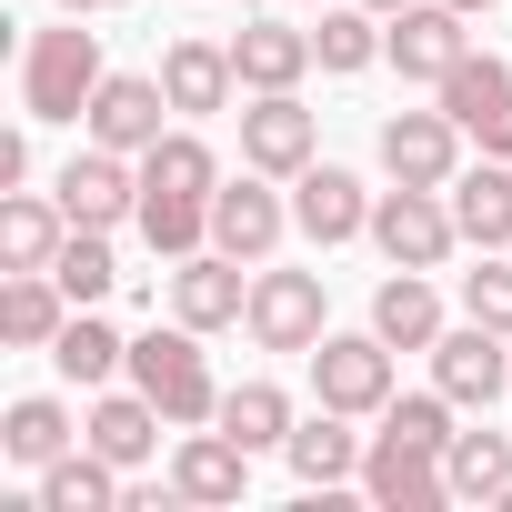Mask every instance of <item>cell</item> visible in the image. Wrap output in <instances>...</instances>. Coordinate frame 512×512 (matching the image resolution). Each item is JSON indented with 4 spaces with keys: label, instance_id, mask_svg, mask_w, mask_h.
I'll list each match as a JSON object with an SVG mask.
<instances>
[{
    "label": "cell",
    "instance_id": "obj_1",
    "mask_svg": "<svg viewBox=\"0 0 512 512\" xmlns=\"http://www.w3.org/2000/svg\"><path fill=\"white\" fill-rule=\"evenodd\" d=\"M452 412H462V402H452L442 382L382 402V432H372V452H362V492H372L382 512H442V502H452V482H442Z\"/></svg>",
    "mask_w": 512,
    "mask_h": 512
},
{
    "label": "cell",
    "instance_id": "obj_2",
    "mask_svg": "<svg viewBox=\"0 0 512 512\" xmlns=\"http://www.w3.org/2000/svg\"><path fill=\"white\" fill-rule=\"evenodd\" d=\"M211 191H221V161L201 131H161L141 151V241L161 262H191L211 251Z\"/></svg>",
    "mask_w": 512,
    "mask_h": 512
},
{
    "label": "cell",
    "instance_id": "obj_3",
    "mask_svg": "<svg viewBox=\"0 0 512 512\" xmlns=\"http://www.w3.org/2000/svg\"><path fill=\"white\" fill-rule=\"evenodd\" d=\"M101 81H111V61H101V31H81V11L61 31H31V51H21V111L31 121H81Z\"/></svg>",
    "mask_w": 512,
    "mask_h": 512
},
{
    "label": "cell",
    "instance_id": "obj_4",
    "mask_svg": "<svg viewBox=\"0 0 512 512\" xmlns=\"http://www.w3.org/2000/svg\"><path fill=\"white\" fill-rule=\"evenodd\" d=\"M131 382L171 412V432H191V422H221V382H211V352H201V332L191 322H151L141 342H131Z\"/></svg>",
    "mask_w": 512,
    "mask_h": 512
},
{
    "label": "cell",
    "instance_id": "obj_5",
    "mask_svg": "<svg viewBox=\"0 0 512 512\" xmlns=\"http://www.w3.org/2000/svg\"><path fill=\"white\" fill-rule=\"evenodd\" d=\"M372 251H382L392 272H442L452 251H462V221H452V191H412V181L372 191Z\"/></svg>",
    "mask_w": 512,
    "mask_h": 512
},
{
    "label": "cell",
    "instance_id": "obj_6",
    "mask_svg": "<svg viewBox=\"0 0 512 512\" xmlns=\"http://www.w3.org/2000/svg\"><path fill=\"white\" fill-rule=\"evenodd\" d=\"M312 402H332L352 422H382V402H392V342L382 332H322L312 342Z\"/></svg>",
    "mask_w": 512,
    "mask_h": 512
},
{
    "label": "cell",
    "instance_id": "obj_7",
    "mask_svg": "<svg viewBox=\"0 0 512 512\" xmlns=\"http://www.w3.org/2000/svg\"><path fill=\"white\" fill-rule=\"evenodd\" d=\"M241 332L262 342V352H312V342L332 332L322 272H282V262H262V272H251V312H241Z\"/></svg>",
    "mask_w": 512,
    "mask_h": 512
},
{
    "label": "cell",
    "instance_id": "obj_8",
    "mask_svg": "<svg viewBox=\"0 0 512 512\" xmlns=\"http://www.w3.org/2000/svg\"><path fill=\"white\" fill-rule=\"evenodd\" d=\"M282 231H292V201L272 191V171H251V161H241V181L211 191V251H231V262L262 272L272 251H282Z\"/></svg>",
    "mask_w": 512,
    "mask_h": 512
},
{
    "label": "cell",
    "instance_id": "obj_9",
    "mask_svg": "<svg viewBox=\"0 0 512 512\" xmlns=\"http://www.w3.org/2000/svg\"><path fill=\"white\" fill-rule=\"evenodd\" d=\"M61 211H71V231H121V221H141V161L131 151H71L61 161Z\"/></svg>",
    "mask_w": 512,
    "mask_h": 512
},
{
    "label": "cell",
    "instance_id": "obj_10",
    "mask_svg": "<svg viewBox=\"0 0 512 512\" xmlns=\"http://www.w3.org/2000/svg\"><path fill=\"white\" fill-rule=\"evenodd\" d=\"M241 161L272 171V181H302V171L322 161L312 101H302V91H251V111H241Z\"/></svg>",
    "mask_w": 512,
    "mask_h": 512
},
{
    "label": "cell",
    "instance_id": "obj_11",
    "mask_svg": "<svg viewBox=\"0 0 512 512\" xmlns=\"http://www.w3.org/2000/svg\"><path fill=\"white\" fill-rule=\"evenodd\" d=\"M442 111L462 121V141H472V151L512 161V61H492V51H462V61L442 71Z\"/></svg>",
    "mask_w": 512,
    "mask_h": 512
},
{
    "label": "cell",
    "instance_id": "obj_12",
    "mask_svg": "<svg viewBox=\"0 0 512 512\" xmlns=\"http://www.w3.org/2000/svg\"><path fill=\"white\" fill-rule=\"evenodd\" d=\"M472 51V11H452V0H412V11H392L382 21V61L402 71V81H432L442 91V71Z\"/></svg>",
    "mask_w": 512,
    "mask_h": 512
},
{
    "label": "cell",
    "instance_id": "obj_13",
    "mask_svg": "<svg viewBox=\"0 0 512 512\" xmlns=\"http://www.w3.org/2000/svg\"><path fill=\"white\" fill-rule=\"evenodd\" d=\"M372 151H382L392 181H412V191H452V171H462V121H452V111H392V121L372 131Z\"/></svg>",
    "mask_w": 512,
    "mask_h": 512
},
{
    "label": "cell",
    "instance_id": "obj_14",
    "mask_svg": "<svg viewBox=\"0 0 512 512\" xmlns=\"http://www.w3.org/2000/svg\"><path fill=\"white\" fill-rule=\"evenodd\" d=\"M161 111H171V91H161V71H111L101 91H91V111H81V131L101 141V151H151L161 141Z\"/></svg>",
    "mask_w": 512,
    "mask_h": 512
},
{
    "label": "cell",
    "instance_id": "obj_15",
    "mask_svg": "<svg viewBox=\"0 0 512 512\" xmlns=\"http://www.w3.org/2000/svg\"><path fill=\"white\" fill-rule=\"evenodd\" d=\"M432 382H442L462 412H492V402L512 392V352H502V332H482V322H452V332L432 342Z\"/></svg>",
    "mask_w": 512,
    "mask_h": 512
},
{
    "label": "cell",
    "instance_id": "obj_16",
    "mask_svg": "<svg viewBox=\"0 0 512 512\" xmlns=\"http://www.w3.org/2000/svg\"><path fill=\"white\" fill-rule=\"evenodd\" d=\"M161 432H171V412H161L141 382H131V392H111V382H101V392H91V412H81V442H91L101 462H121V472H141V462L161 452Z\"/></svg>",
    "mask_w": 512,
    "mask_h": 512
},
{
    "label": "cell",
    "instance_id": "obj_17",
    "mask_svg": "<svg viewBox=\"0 0 512 512\" xmlns=\"http://www.w3.org/2000/svg\"><path fill=\"white\" fill-rule=\"evenodd\" d=\"M241 312H251V262H231V251H191V262L171 272V322L231 332Z\"/></svg>",
    "mask_w": 512,
    "mask_h": 512
},
{
    "label": "cell",
    "instance_id": "obj_18",
    "mask_svg": "<svg viewBox=\"0 0 512 512\" xmlns=\"http://www.w3.org/2000/svg\"><path fill=\"white\" fill-rule=\"evenodd\" d=\"M362 452H372V432H352V412H312V422H292V442H282V462H292V482L302 492H342V482H362Z\"/></svg>",
    "mask_w": 512,
    "mask_h": 512
},
{
    "label": "cell",
    "instance_id": "obj_19",
    "mask_svg": "<svg viewBox=\"0 0 512 512\" xmlns=\"http://www.w3.org/2000/svg\"><path fill=\"white\" fill-rule=\"evenodd\" d=\"M312 61H322L312 31H292L282 11H262V21H241V31H231V71H241V91H302Z\"/></svg>",
    "mask_w": 512,
    "mask_h": 512
},
{
    "label": "cell",
    "instance_id": "obj_20",
    "mask_svg": "<svg viewBox=\"0 0 512 512\" xmlns=\"http://www.w3.org/2000/svg\"><path fill=\"white\" fill-rule=\"evenodd\" d=\"M161 91H171V111L181 121H211V111H231V91H241V71H231V41H171L161 51Z\"/></svg>",
    "mask_w": 512,
    "mask_h": 512
},
{
    "label": "cell",
    "instance_id": "obj_21",
    "mask_svg": "<svg viewBox=\"0 0 512 512\" xmlns=\"http://www.w3.org/2000/svg\"><path fill=\"white\" fill-rule=\"evenodd\" d=\"M292 221H302L322 251H332V241H362V231H372V191H362L342 161H312V171L292 181Z\"/></svg>",
    "mask_w": 512,
    "mask_h": 512
},
{
    "label": "cell",
    "instance_id": "obj_22",
    "mask_svg": "<svg viewBox=\"0 0 512 512\" xmlns=\"http://www.w3.org/2000/svg\"><path fill=\"white\" fill-rule=\"evenodd\" d=\"M241 492H251V452H241L221 422H211V432L191 422L181 452H171V502H241Z\"/></svg>",
    "mask_w": 512,
    "mask_h": 512
},
{
    "label": "cell",
    "instance_id": "obj_23",
    "mask_svg": "<svg viewBox=\"0 0 512 512\" xmlns=\"http://www.w3.org/2000/svg\"><path fill=\"white\" fill-rule=\"evenodd\" d=\"M61 241H71V211L61 191H0V272H51L61 262Z\"/></svg>",
    "mask_w": 512,
    "mask_h": 512
},
{
    "label": "cell",
    "instance_id": "obj_24",
    "mask_svg": "<svg viewBox=\"0 0 512 512\" xmlns=\"http://www.w3.org/2000/svg\"><path fill=\"white\" fill-rule=\"evenodd\" d=\"M452 221H462V241L472 251H512V161H462L452 171Z\"/></svg>",
    "mask_w": 512,
    "mask_h": 512
},
{
    "label": "cell",
    "instance_id": "obj_25",
    "mask_svg": "<svg viewBox=\"0 0 512 512\" xmlns=\"http://www.w3.org/2000/svg\"><path fill=\"white\" fill-rule=\"evenodd\" d=\"M71 312H81V302H71L51 272H0V342H11V352H51Z\"/></svg>",
    "mask_w": 512,
    "mask_h": 512
},
{
    "label": "cell",
    "instance_id": "obj_26",
    "mask_svg": "<svg viewBox=\"0 0 512 512\" xmlns=\"http://www.w3.org/2000/svg\"><path fill=\"white\" fill-rule=\"evenodd\" d=\"M121 502H131V482H121V462H101L91 442L61 452V462L31 482V512H121Z\"/></svg>",
    "mask_w": 512,
    "mask_h": 512
},
{
    "label": "cell",
    "instance_id": "obj_27",
    "mask_svg": "<svg viewBox=\"0 0 512 512\" xmlns=\"http://www.w3.org/2000/svg\"><path fill=\"white\" fill-rule=\"evenodd\" d=\"M71 442H81V422H71V402H61V392H21L11 412H0V452H11L21 472H51Z\"/></svg>",
    "mask_w": 512,
    "mask_h": 512
},
{
    "label": "cell",
    "instance_id": "obj_28",
    "mask_svg": "<svg viewBox=\"0 0 512 512\" xmlns=\"http://www.w3.org/2000/svg\"><path fill=\"white\" fill-rule=\"evenodd\" d=\"M372 332L392 342V352H432L452 322H442V292H432V272H392L382 292H372Z\"/></svg>",
    "mask_w": 512,
    "mask_h": 512
},
{
    "label": "cell",
    "instance_id": "obj_29",
    "mask_svg": "<svg viewBox=\"0 0 512 512\" xmlns=\"http://www.w3.org/2000/svg\"><path fill=\"white\" fill-rule=\"evenodd\" d=\"M51 362H61V382H81V392H101V382H121V372H131V342H121V332H111V322H101V312L81 302V312L61 322V342H51Z\"/></svg>",
    "mask_w": 512,
    "mask_h": 512
},
{
    "label": "cell",
    "instance_id": "obj_30",
    "mask_svg": "<svg viewBox=\"0 0 512 512\" xmlns=\"http://www.w3.org/2000/svg\"><path fill=\"white\" fill-rule=\"evenodd\" d=\"M292 422H302V412H292L282 382H231V392H221V432H231L241 452H282Z\"/></svg>",
    "mask_w": 512,
    "mask_h": 512
},
{
    "label": "cell",
    "instance_id": "obj_31",
    "mask_svg": "<svg viewBox=\"0 0 512 512\" xmlns=\"http://www.w3.org/2000/svg\"><path fill=\"white\" fill-rule=\"evenodd\" d=\"M442 482H452V502H502L512 492V432H452Z\"/></svg>",
    "mask_w": 512,
    "mask_h": 512
},
{
    "label": "cell",
    "instance_id": "obj_32",
    "mask_svg": "<svg viewBox=\"0 0 512 512\" xmlns=\"http://www.w3.org/2000/svg\"><path fill=\"white\" fill-rule=\"evenodd\" d=\"M312 51H322V71H372V61H382V11H362V0H352V11H332V0H322Z\"/></svg>",
    "mask_w": 512,
    "mask_h": 512
},
{
    "label": "cell",
    "instance_id": "obj_33",
    "mask_svg": "<svg viewBox=\"0 0 512 512\" xmlns=\"http://www.w3.org/2000/svg\"><path fill=\"white\" fill-rule=\"evenodd\" d=\"M51 282H61L71 302H101V292L121 282V262H111V231H71V241H61V262H51Z\"/></svg>",
    "mask_w": 512,
    "mask_h": 512
},
{
    "label": "cell",
    "instance_id": "obj_34",
    "mask_svg": "<svg viewBox=\"0 0 512 512\" xmlns=\"http://www.w3.org/2000/svg\"><path fill=\"white\" fill-rule=\"evenodd\" d=\"M462 322H482V332L512 342V262H502V251H482V272H462Z\"/></svg>",
    "mask_w": 512,
    "mask_h": 512
},
{
    "label": "cell",
    "instance_id": "obj_35",
    "mask_svg": "<svg viewBox=\"0 0 512 512\" xmlns=\"http://www.w3.org/2000/svg\"><path fill=\"white\" fill-rule=\"evenodd\" d=\"M31 181V131H0V191Z\"/></svg>",
    "mask_w": 512,
    "mask_h": 512
},
{
    "label": "cell",
    "instance_id": "obj_36",
    "mask_svg": "<svg viewBox=\"0 0 512 512\" xmlns=\"http://www.w3.org/2000/svg\"><path fill=\"white\" fill-rule=\"evenodd\" d=\"M61 11H121V0H61Z\"/></svg>",
    "mask_w": 512,
    "mask_h": 512
},
{
    "label": "cell",
    "instance_id": "obj_37",
    "mask_svg": "<svg viewBox=\"0 0 512 512\" xmlns=\"http://www.w3.org/2000/svg\"><path fill=\"white\" fill-rule=\"evenodd\" d=\"M362 11H382V21H392V11H412V0H362Z\"/></svg>",
    "mask_w": 512,
    "mask_h": 512
},
{
    "label": "cell",
    "instance_id": "obj_38",
    "mask_svg": "<svg viewBox=\"0 0 512 512\" xmlns=\"http://www.w3.org/2000/svg\"><path fill=\"white\" fill-rule=\"evenodd\" d=\"M452 11H472V21H482V11H492V0H452Z\"/></svg>",
    "mask_w": 512,
    "mask_h": 512
}]
</instances>
